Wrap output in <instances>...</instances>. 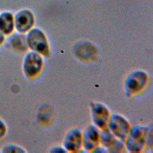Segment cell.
Masks as SVG:
<instances>
[{
  "mask_svg": "<svg viewBox=\"0 0 153 153\" xmlns=\"http://www.w3.org/2000/svg\"><path fill=\"white\" fill-rule=\"evenodd\" d=\"M5 42V36L0 32V47H1Z\"/></svg>",
  "mask_w": 153,
  "mask_h": 153,
  "instance_id": "obj_16",
  "label": "cell"
},
{
  "mask_svg": "<svg viewBox=\"0 0 153 153\" xmlns=\"http://www.w3.org/2000/svg\"><path fill=\"white\" fill-rule=\"evenodd\" d=\"M44 67V57L38 53L30 50L25 54L22 61V71L24 76L32 79L38 77Z\"/></svg>",
  "mask_w": 153,
  "mask_h": 153,
  "instance_id": "obj_4",
  "label": "cell"
},
{
  "mask_svg": "<svg viewBox=\"0 0 153 153\" xmlns=\"http://www.w3.org/2000/svg\"><path fill=\"white\" fill-rule=\"evenodd\" d=\"M50 152H67L65 150V149L64 148V147L63 146V145L60 146V145H55L54 146H53L52 148H50Z\"/></svg>",
  "mask_w": 153,
  "mask_h": 153,
  "instance_id": "obj_15",
  "label": "cell"
},
{
  "mask_svg": "<svg viewBox=\"0 0 153 153\" xmlns=\"http://www.w3.org/2000/svg\"><path fill=\"white\" fill-rule=\"evenodd\" d=\"M90 110L92 124L100 130L107 129L111 115L107 106L102 102L93 101L90 103Z\"/></svg>",
  "mask_w": 153,
  "mask_h": 153,
  "instance_id": "obj_5",
  "label": "cell"
},
{
  "mask_svg": "<svg viewBox=\"0 0 153 153\" xmlns=\"http://www.w3.org/2000/svg\"><path fill=\"white\" fill-rule=\"evenodd\" d=\"M100 145L106 152H127L124 142L117 138L107 128L100 130Z\"/></svg>",
  "mask_w": 153,
  "mask_h": 153,
  "instance_id": "obj_10",
  "label": "cell"
},
{
  "mask_svg": "<svg viewBox=\"0 0 153 153\" xmlns=\"http://www.w3.org/2000/svg\"><path fill=\"white\" fill-rule=\"evenodd\" d=\"M100 145V130L93 124L82 131V149L85 152H92Z\"/></svg>",
  "mask_w": 153,
  "mask_h": 153,
  "instance_id": "obj_8",
  "label": "cell"
},
{
  "mask_svg": "<svg viewBox=\"0 0 153 153\" xmlns=\"http://www.w3.org/2000/svg\"><path fill=\"white\" fill-rule=\"evenodd\" d=\"M148 82L149 75L145 71L137 69L131 72L124 80L125 94L131 97L140 93L146 88Z\"/></svg>",
  "mask_w": 153,
  "mask_h": 153,
  "instance_id": "obj_3",
  "label": "cell"
},
{
  "mask_svg": "<svg viewBox=\"0 0 153 153\" xmlns=\"http://www.w3.org/2000/svg\"><path fill=\"white\" fill-rule=\"evenodd\" d=\"M2 153H25L26 150L20 145L14 143H8L4 145L0 150Z\"/></svg>",
  "mask_w": 153,
  "mask_h": 153,
  "instance_id": "obj_13",
  "label": "cell"
},
{
  "mask_svg": "<svg viewBox=\"0 0 153 153\" xmlns=\"http://www.w3.org/2000/svg\"><path fill=\"white\" fill-rule=\"evenodd\" d=\"M15 30L14 14L10 11L0 14V32L5 36L12 34Z\"/></svg>",
  "mask_w": 153,
  "mask_h": 153,
  "instance_id": "obj_12",
  "label": "cell"
},
{
  "mask_svg": "<svg viewBox=\"0 0 153 153\" xmlns=\"http://www.w3.org/2000/svg\"><path fill=\"white\" fill-rule=\"evenodd\" d=\"M15 30L26 34L35 26V17L34 13L29 9L23 8L14 14Z\"/></svg>",
  "mask_w": 153,
  "mask_h": 153,
  "instance_id": "obj_7",
  "label": "cell"
},
{
  "mask_svg": "<svg viewBox=\"0 0 153 153\" xmlns=\"http://www.w3.org/2000/svg\"><path fill=\"white\" fill-rule=\"evenodd\" d=\"M63 146L67 152H79L82 149V131L78 128L71 129L63 140Z\"/></svg>",
  "mask_w": 153,
  "mask_h": 153,
  "instance_id": "obj_9",
  "label": "cell"
},
{
  "mask_svg": "<svg viewBox=\"0 0 153 153\" xmlns=\"http://www.w3.org/2000/svg\"><path fill=\"white\" fill-rule=\"evenodd\" d=\"M131 127L130 122L124 116L117 113L111 114L108 129L117 138L124 142Z\"/></svg>",
  "mask_w": 153,
  "mask_h": 153,
  "instance_id": "obj_6",
  "label": "cell"
},
{
  "mask_svg": "<svg viewBox=\"0 0 153 153\" xmlns=\"http://www.w3.org/2000/svg\"><path fill=\"white\" fill-rule=\"evenodd\" d=\"M149 126L136 125L131 127L124 141L127 152H142L147 148L146 137Z\"/></svg>",
  "mask_w": 153,
  "mask_h": 153,
  "instance_id": "obj_2",
  "label": "cell"
},
{
  "mask_svg": "<svg viewBox=\"0 0 153 153\" xmlns=\"http://www.w3.org/2000/svg\"><path fill=\"white\" fill-rule=\"evenodd\" d=\"M8 44L9 47L17 54H25L29 51L25 34L20 33L17 32H13L9 35Z\"/></svg>",
  "mask_w": 153,
  "mask_h": 153,
  "instance_id": "obj_11",
  "label": "cell"
},
{
  "mask_svg": "<svg viewBox=\"0 0 153 153\" xmlns=\"http://www.w3.org/2000/svg\"><path fill=\"white\" fill-rule=\"evenodd\" d=\"M25 36L29 50L38 53L44 57L50 56V42L42 29L34 26L25 34Z\"/></svg>",
  "mask_w": 153,
  "mask_h": 153,
  "instance_id": "obj_1",
  "label": "cell"
},
{
  "mask_svg": "<svg viewBox=\"0 0 153 153\" xmlns=\"http://www.w3.org/2000/svg\"><path fill=\"white\" fill-rule=\"evenodd\" d=\"M8 127L5 121L0 118V140H2L7 135Z\"/></svg>",
  "mask_w": 153,
  "mask_h": 153,
  "instance_id": "obj_14",
  "label": "cell"
}]
</instances>
